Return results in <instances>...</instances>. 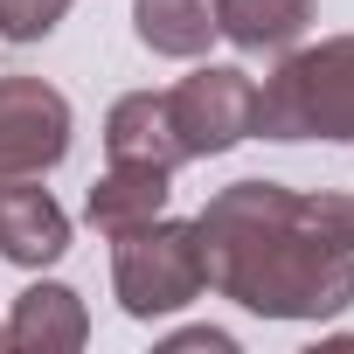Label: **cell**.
<instances>
[{"label": "cell", "instance_id": "obj_1", "mask_svg": "<svg viewBox=\"0 0 354 354\" xmlns=\"http://www.w3.org/2000/svg\"><path fill=\"white\" fill-rule=\"evenodd\" d=\"M209 285L257 319H333L354 306V202L285 181H230L195 216Z\"/></svg>", "mask_w": 354, "mask_h": 354}, {"label": "cell", "instance_id": "obj_2", "mask_svg": "<svg viewBox=\"0 0 354 354\" xmlns=\"http://www.w3.org/2000/svg\"><path fill=\"white\" fill-rule=\"evenodd\" d=\"M257 139H354V35L292 49L257 84Z\"/></svg>", "mask_w": 354, "mask_h": 354}, {"label": "cell", "instance_id": "obj_3", "mask_svg": "<svg viewBox=\"0 0 354 354\" xmlns=\"http://www.w3.org/2000/svg\"><path fill=\"white\" fill-rule=\"evenodd\" d=\"M111 292L132 319H167L209 292V257H202V236L195 223H167L153 216L146 230L118 236V257H111Z\"/></svg>", "mask_w": 354, "mask_h": 354}, {"label": "cell", "instance_id": "obj_4", "mask_svg": "<svg viewBox=\"0 0 354 354\" xmlns=\"http://www.w3.org/2000/svg\"><path fill=\"white\" fill-rule=\"evenodd\" d=\"M167 118H174V139H181V160L230 153L257 139V77L236 63H202L195 77L167 91Z\"/></svg>", "mask_w": 354, "mask_h": 354}, {"label": "cell", "instance_id": "obj_5", "mask_svg": "<svg viewBox=\"0 0 354 354\" xmlns=\"http://www.w3.org/2000/svg\"><path fill=\"white\" fill-rule=\"evenodd\" d=\"M70 153V97L42 77H0V181H42Z\"/></svg>", "mask_w": 354, "mask_h": 354}, {"label": "cell", "instance_id": "obj_6", "mask_svg": "<svg viewBox=\"0 0 354 354\" xmlns=\"http://www.w3.org/2000/svg\"><path fill=\"white\" fill-rule=\"evenodd\" d=\"M70 250V216L49 188L35 181H0V257L21 264V271H42Z\"/></svg>", "mask_w": 354, "mask_h": 354}, {"label": "cell", "instance_id": "obj_7", "mask_svg": "<svg viewBox=\"0 0 354 354\" xmlns=\"http://www.w3.org/2000/svg\"><path fill=\"white\" fill-rule=\"evenodd\" d=\"M167 167H153V160H111L97 181H91V195H84V216H91V230L97 236H132V230H146L153 216H167Z\"/></svg>", "mask_w": 354, "mask_h": 354}, {"label": "cell", "instance_id": "obj_8", "mask_svg": "<svg viewBox=\"0 0 354 354\" xmlns=\"http://www.w3.org/2000/svg\"><path fill=\"white\" fill-rule=\"evenodd\" d=\"M91 340V313L70 285H28L8 313V347L21 354H77Z\"/></svg>", "mask_w": 354, "mask_h": 354}, {"label": "cell", "instance_id": "obj_9", "mask_svg": "<svg viewBox=\"0 0 354 354\" xmlns=\"http://www.w3.org/2000/svg\"><path fill=\"white\" fill-rule=\"evenodd\" d=\"M104 153L111 160H153V167H181V139H174V118H167V91H132L111 104L104 118Z\"/></svg>", "mask_w": 354, "mask_h": 354}, {"label": "cell", "instance_id": "obj_10", "mask_svg": "<svg viewBox=\"0 0 354 354\" xmlns=\"http://www.w3.org/2000/svg\"><path fill=\"white\" fill-rule=\"evenodd\" d=\"M313 28V0H216V35H230L243 56L292 49Z\"/></svg>", "mask_w": 354, "mask_h": 354}, {"label": "cell", "instance_id": "obj_11", "mask_svg": "<svg viewBox=\"0 0 354 354\" xmlns=\"http://www.w3.org/2000/svg\"><path fill=\"white\" fill-rule=\"evenodd\" d=\"M132 28L153 56H209L216 42V0H132Z\"/></svg>", "mask_w": 354, "mask_h": 354}, {"label": "cell", "instance_id": "obj_12", "mask_svg": "<svg viewBox=\"0 0 354 354\" xmlns=\"http://www.w3.org/2000/svg\"><path fill=\"white\" fill-rule=\"evenodd\" d=\"M77 0H0V42H42Z\"/></svg>", "mask_w": 354, "mask_h": 354}, {"label": "cell", "instance_id": "obj_13", "mask_svg": "<svg viewBox=\"0 0 354 354\" xmlns=\"http://www.w3.org/2000/svg\"><path fill=\"white\" fill-rule=\"evenodd\" d=\"M167 347H216V354H230V347H236V340H230V333H223V326H188V333H174V340H167Z\"/></svg>", "mask_w": 354, "mask_h": 354}, {"label": "cell", "instance_id": "obj_14", "mask_svg": "<svg viewBox=\"0 0 354 354\" xmlns=\"http://www.w3.org/2000/svg\"><path fill=\"white\" fill-rule=\"evenodd\" d=\"M0 347H8V326H0Z\"/></svg>", "mask_w": 354, "mask_h": 354}]
</instances>
